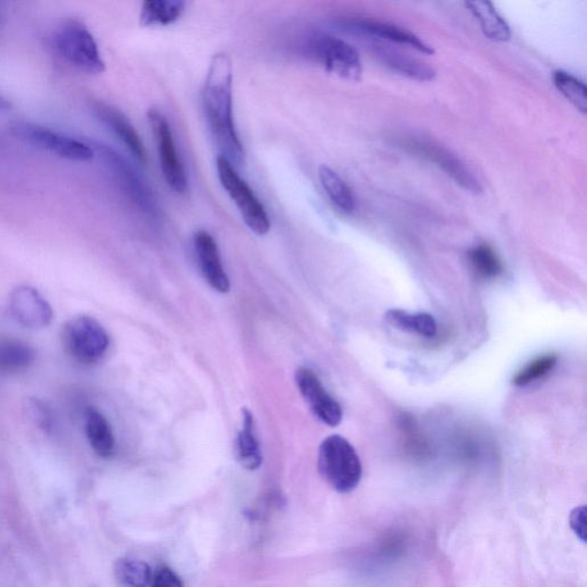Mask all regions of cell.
<instances>
[{
    "label": "cell",
    "instance_id": "cell-17",
    "mask_svg": "<svg viewBox=\"0 0 587 587\" xmlns=\"http://www.w3.org/2000/svg\"><path fill=\"white\" fill-rule=\"evenodd\" d=\"M469 12L474 15L485 37L493 42H508L512 37L511 28L490 2H467Z\"/></svg>",
    "mask_w": 587,
    "mask_h": 587
},
{
    "label": "cell",
    "instance_id": "cell-5",
    "mask_svg": "<svg viewBox=\"0 0 587 587\" xmlns=\"http://www.w3.org/2000/svg\"><path fill=\"white\" fill-rule=\"evenodd\" d=\"M217 174L223 189L240 211L242 219L250 230L257 236H265L271 229L268 213L262 202L258 200L254 191L250 189L246 180L242 179L233 164L219 156L217 159Z\"/></svg>",
    "mask_w": 587,
    "mask_h": 587
},
{
    "label": "cell",
    "instance_id": "cell-25",
    "mask_svg": "<svg viewBox=\"0 0 587 587\" xmlns=\"http://www.w3.org/2000/svg\"><path fill=\"white\" fill-rule=\"evenodd\" d=\"M114 574L125 587H147L152 582V569L146 562L135 559L117 560Z\"/></svg>",
    "mask_w": 587,
    "mask_h": 587
},
{
    "label": "cell",
    "instance_id": "cell-11",
    "mask_svg": "<svg viewBox=\"0 0 587 587\" xmlns=\"http://www.w3.org/2000/svg\"><path fill=\"white\" fill-rule=\"evenodd\" d=\"M295 381L313 416L330 427L341 424L343 419L341 405L327 393L315 373L305 367H300L295 373Z\"/></svg>",
    "mask_w": 587,
    "mask_h": 587
},
{
    "label": "cell",
    "instance_id": "cell-20",
    "mask_svg": "<svg viewBox=\"0 0 587 587\" xmlns=\"http://www.w3.org/2000/svg\"><path fill=\"white\" fill-rule=\"evenodd\" d=\"M85 432L91 448L99 457L109 458L114 455L115 438L112 427L104 414L90 409L86 413Z\"/></svg>",
    "mask_w": 587,
    "mask_h": 587
},
{
    "label": "cell",
    "instance_id": "cell-6",
    "mask_svg": "<svg viewBox=\"0 0 587 587\" xmlns=\"http://www.w3.org/2000/svg\"><path fill=\"white\" fill-rule=\"evenodd\" d=\"M62 339L68 354L83 365L99 363L111 344L104 326L88 316L69 320L62 332Z\"/></svg>",
    "mask_w": 587,
    "mask_h": 587
},
{
    "label": "cell",
    "instance_id": "cell-10",
    "mask_svg": "<svg viewBox=\"0 0 587 587\" xmlns=\"http://www.w3.org/2000/svg\"><path fill=\"white\" fill-rule=\"evenodd\" d=\"M405 150L414 155L420 156L429 162L436 164L446 175L451 177L455 182L464 187L465 190L474 194L482 192L479 179L475 177L472 170L466 164L452 154L446 148L428 139L411 137L403 142Z\"/></svg>",
    "mask_w": 587,
    "mask_h": 587
},
{
    "label": "cell",
    "instance_id": "cell-27",
    "mask_svg": "<svg viewBox=\"0 0 587 587\" xmlns=\"http://www.w3.org/2000/svg\"><path fill=\"white\" fill-rule=\"evenodd\" d=\"M558 363V357L555 355L540 356L528 365L524 366L522 370L514 375L512 380L516 387H527L540 379L546 377L552 372L555 365Z\"/></svg>",
    "mask_w": 587,
    "mask_h": 587
},
{
    "label": "cell",
    "instance_id": "cell-15",
    "mask_svg": "<svg viewBox=\"0 0 587 587\" xmlns=\"http://www.w3.org/2000/svg\"><path fill=\"white\" fill-rule=\"evenodd\" d=\"M371 49L375 57H377L383 65H386L391 70L399 75L409 77L411 80L419 82H430L436 77V72L433 67L424 64L418 59L406 56V54L391 48V46L382 43L374 42L371 44Z\"/></svg>",
    "mask_w": 587,
    "mask_h": 587
},
{
    "label": "cell",
    "instance_id": "cell-26",
    "mask_svg": "<svg viewBox=\"0 0 587 587\" xmlns=\"http://www.w3.org/2000/svg\"><path fill=\"white\" fill-rule=\"evenodd\" d=\"M553 83L561 95L565 97L570 104H573L577 111L586 114L587 98L585 84L578 80L577 77L563 70H557L553 74Z\"/></svg>",
    "mask_w": 587,
    "mask_h": 587
},
{
    "label": "cell",
    "instance_id": "cell-23",
    "mask_svg": "<svg viewBox=\"0 0 587 587\" xmlns=\"http://www.w3.org/2000/svg\"><path fill=\"white\" fill-rule=\"evenodd\" d=\"M319 179L327 197L331 199L336 208L346 214L354 213L356 209L354 192L338 172L330 167L322 166L319 168Z\"/></svg>",
    "mask_w": 587,
    "mask_h": 587
},
{
    "label": "cell",
    "instance_id": "cell-18",
    "mask_svg": "<svg viewBox=\"0 0 587 587\" xmlns=\"http://www.w3.org/2000/svg\"><path fill=\"white\" fill-rule=\"evenodd\" d=\"M237 456L239 463L247 471H256L263 463L261 446L255 434L254 417L247 409L242 410V429L238 436Z\"/></svg>",
    "mask_w": 587,
    "mask_h": 587
},
{
    "label": "cell",
    "instance_id": "cell-14",
    "mask_svg": "<svg viewBox=\"0 0 587 587\" xmlns=\"http://www.w3.org/2000/svg\"><path fill=\"white\" fill-rule=\"evenodd\" d=\"M194 248L203 278L215 291L228 293L231 288L230 279L223 268L215 239L207 231H199L194 236Z\"/></svg>",
    "mask_w": 587,
    "mask_h": 587
},
{
    "label": "cell",
    "instance_id": "cell-29",
    "mask_svg": "<svg viewBox=\"0 0 587 587\" xmlns=\"http://www.w3.org/2000/svg\"><path fill=\"white\" fill-rule=\"evenodd\" d=\"M586 513V506H579L570 513L569 518L571 529L583 543L586 542Z\"/></svg>",
    "mask_w": 587,
    "mask_h": 587
},
{
    "label": "cell",
    "instance_id": "cell-22",
    "mask_svg": "<svg viewBox=\"0 0 587 587\" xmlns=\"http://www.w3.org/2000/svg\"><path fill=\"white\" fill-rule=\"evenodd\" d=\"M385 317L386 322L398 331L418 334L428 339L434 338L437 333L436 320L429 313H409L393 309Z\"/></svg>",
    "mask_w": 587,
    "mask_h": 587
},
{
    "label": "cell",
    "instance_id": "cell-3",
    "mask_svg": "<svg viewBox=\"0 0 587 587\" xmlns=\"http://www.w3.org/2000/svg\"><path fill=\"white\" fill-rule=\"evenodd\" d=\"M318 469L335 491H354L362 480L363 466L354 446L340 435L325 438L319 448Z\"/></svg>",
    "mask_w": 587,
    "mask_h": 587
},
{
    "label": "cell",
    "instance_id": "cell-7",
    "mask_svg": "<svg viewBox=\"0 0 587 587\" xmlns=\"http://www.w3.org/2000/svg\"><path fill=\"white\" fill-rule=\"evenodd\" d=\"M12 132L39 150L59 156L61 159L88 162L96 158L95 148L82 140L64 135V133L43 127V125L20 122L14 124Z\"/></svg>",
    "mask_w": 587,
    "mask_h": 587
},
{
    "label": "cell",
    "instance_id": "cell-24",
    "mask_svg": "<svg viewBox=\"0 0 587 587\" xmlns=\"http://www.w3.org/2000/svg\"><path fill=\"white\" fill-rule=\"evenodd\" d=\"M468 260L475 275L481 279H496L503 275L504 265L495 250L488 244L477 245L469 250Z\"/></svg>",
    "mask_w": 587,
    "mask_h": 587
},
{
    "label": "cell",
    "instance_id": "cell-28",
    "mask_svg": "<svg viewBox=\"0 0 587 587\" xmlns=\"http://www.w3.org/2000/svg\"><path fill=\"white\" fill-rule=\"evenodd\" d=\"M151 587H184V583L174 570L161 567L153 574Z\"/></svg>",
    "mask_w": 587,
    "mask_h": 587
},
{
    "label": "cell",
    "instance_id": "cell-31",
    "mask_svg": "<svg viewBox=\"0 0 587 587\" xmlns=\"http://www.w3.org/2000/svg\"><path fill=\"white\" fill-rule=\"evenodd\" d=\"M4 18H5V12L3 10L2 4H0V25H2Z\"/></svg>",
    "mask_w": 587,
    "mask_h": 587
},
{
    "label": "cell",
    "instance_id": "cell-1",
    "mask_svg": "<svg viewBox=\"0 0 587 587\" xmlns=\"http://www.w3.org/2000/svg\"><path fill=\"white\" fill-rule=\"evenodd\" d=\"M202 103L221 156L233 166H242L246 154L234 123L233 67L228 53H216L211 59L202 92Z\"/></svg>",
    "mask_w": 587,
    "mask_h": 587
},
{
    "label": "cell",
    "instance_id": "cell-12",
    "mask_svg": "<svg viewBox=\"0 0 587 587\" xmlns=\"http://www.w3.org/2000/svg\"><path fill=\"white\" fill-rule=\"evenodd\" d=\"M340 27L348 33L364 36L366 38H375L379 42H388L402 46H409V48L417 50L425 54H434L435 51L422 41L417 35L411 31L390 25V23H383L379 21L364 20V19H348L340 22Z\"/></svg>",
    "mask_w": 587,
    "mask_h": 587
},
{
    "label": "cell",
    "instance_id": "cell-13",
    "mask_svg": "<svg viewBox=\"0 0 587 587\" xmlns=\"http://www.w3.org/2000/svg\"><path fill=\"white\" fill-rule=\"evenodd\" d=\"M11 311L20 324L29 328H43L51 323V305L35 288L19 287L11 296Z\"/></svg>",
    "mask_w": 587,
    "mask_h": 587
},
{
    "label": "cell",
    "instance_id": "cell-30",
    "mask_svg": "<svg viewBox=\"0 0 587 587\" xmlns=\"http://www.w3.org/2000/svg\"><path fill=\"white\" fill-rule=\"evenodd\" d=\"M11 106L2 96H0V109H9Z\"/></svg>",
    "mask_w": 587,
    "mask_h": 587
},
{
    "label": "cell",
    "instance_id": "cell-4",
    "mask_svg": "<svg viewBox=\"0 0 587 587\" xmlns=\"http://www.w3.org/2000/svg\"><path fill=\"white\" fill-rule=\"evenodd\" d=\"M54 50L67 64L88 74L105 72L99 45L88 27L80 21H67L53 35Z\"/></svg>",
    "mask_w": 587,
    "mask_h": 587
},
{
    "label": "cell",
    "instance_id": "cell-19",
    "mask_svg": "<svg viewBox=\"0 0 587 587\" xmlns=\"http://www.w3.org/2000/svg\"><path fill=\"white\" fill-rule=\"evenodd\" d=\"M36 352L28 343L12 338H0V373L15 374L34 364Z\"/></svg>",
    "mask_w": 587,
    "mask_h": 587
},
{
    "label": "cell",
    "instance_id": "cell-2",
    "mask_svg": "<svg viewBox=\"0 0 587 587\" xmlns=\"http://www.w3.org/2000/svg\"><path fill=\"white\" fill-rule=\"evenodd\" d=\"M300 50L305 58L343 80L356 82L362 77L363 66L358 51L339 37L312 31L303 36Z\"/></svg>",
    "mask_w": 587,
    "mask_h": 587
},
{
    "label": "cell",
    "instance_id": "cell-8",
    "mask_svg": "<svg viewBox=\"0 0 587 587\" xmlns=\"http://www.w3.org/2000/svg\"><path fill=\"white\" fill-rule=\"evenodd\" d=\"M92 147L101 155L106 167L112 172L116 182L130 200L148 216H158V205H156L153 192L132 164L120 153L104 144H95Z\"/></svg>",
    "mask_w": 587,
    "mask_h": 587
},
{
    "label": "cell",
    "instance_id": "cell-21",
    "mask_svg": "<svg viewBox=\"0 0 587 587\" xmlns=\"http://www.w3.org/2000/svg\"><path fill=\"white\" fill-rule=\"evenodd\" d=\"M186 3L182 0H146L140 11V25L164 27L182 18Z\"/></svg>",
    "mask_w": 587,
    "mask_h": 587
},
{
    "label": "cell",
    "instance_id": "cell-16",
    "mask_svg": "<svg viewBox=\"0 0 587 587\" xmlns=\"http://www.w3.org/2000/svg\"><path fill=\"white\" fill-rule=\"evenodd\" d=\"M95 112L98 119L127 146L128 150L138 161L143 163L147 162V154L142 139H140L138 132L127 117L117 111V109L105 104H97L95 106Z\"/></svg>",
    "mask_w": 587,
    "mask_h": 587
},
{
    "label": "cell",
    "instance_id": "cell-9",
    "mask_svg": "<svg viewBox=\"0 0 587 587\" xmlns=\"http://www.w3.org/2000/svg\"><path fill=\"white\" fill-rule=\"evenodd\" d=\"M147 119L158 146L163 177L172 191L184 194L189 183H187L184 164L179 158L168 119L158 108H151L147 112Z\"/></svg>",
    "mask_w": 587,
    "mask_h": 587
}]
</instances>
